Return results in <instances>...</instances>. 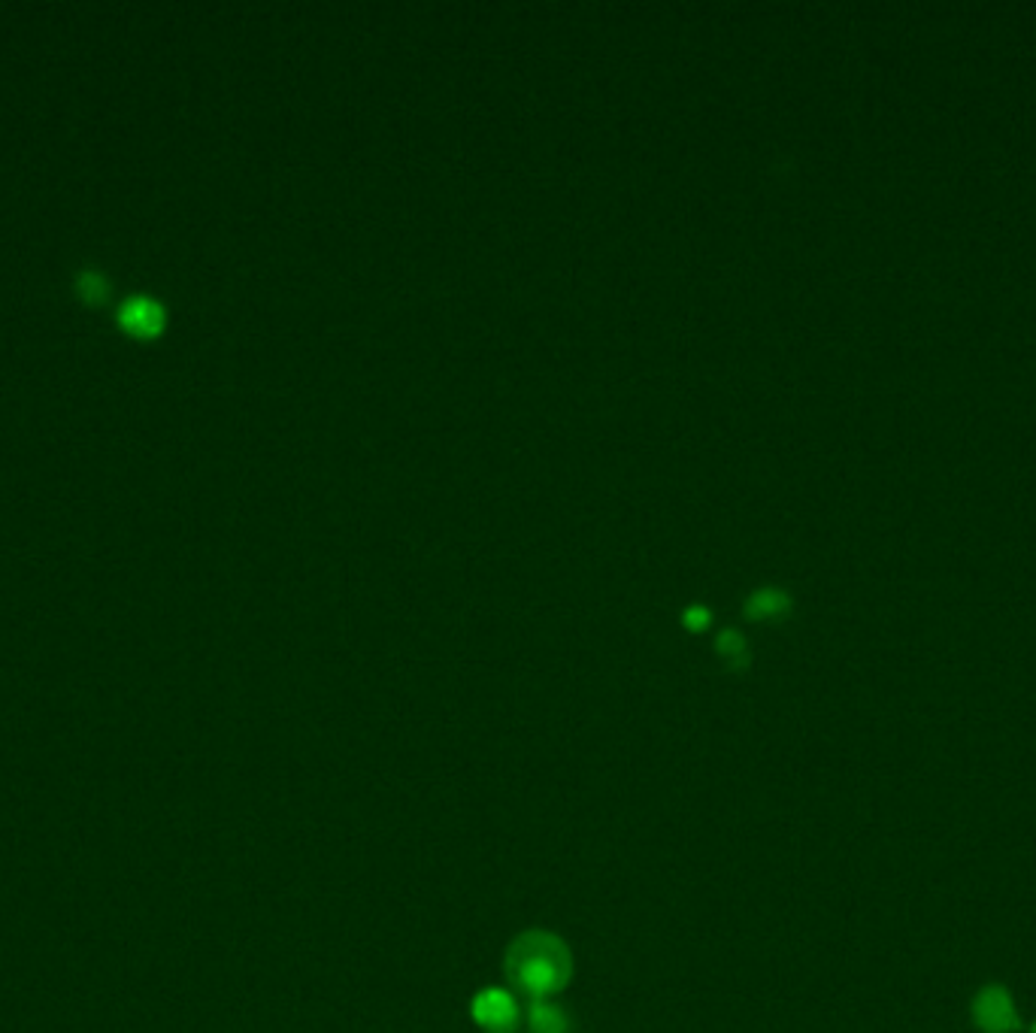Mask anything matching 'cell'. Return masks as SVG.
Returning a JSON list of instances; mask_svg holds the SVG:
<instances>
[{
	"label": "cell",
	"instance_id": "obj_5",
	"mask_svg": "<svg viewBox=\"0 0 1036 1033\" xmlns=\"http://www.w3.org/2000/svg\"><path fill=\"white\" fill-rule=\"evenodd\" d=\"M788 610V597L782 591L764 589L758 594H752V601L746 603V613L752 618H776Z\"/></svg>",
	"mask_w": 1036,
	"mask_h": 1033
},
{
	"label": "cell",
	"instance_id": "obj_6",
	"mask_svg": "<svg viewBox=\"0 0 1036 1033\" xmlns=\"http://www.w3.org/2000/svg\"><path fill=\"white\" fill-rule=\"evenodd\" d=\"M531 1031L534 1033H567V1019L564 1012L558 1007H551V1003H543L537 1000L534 1009H531Z\"/></svg>",
	"mask_w": 1036,
	"mask_h": 1033
},
{
	"label": "cell",
	"instance_id": "obj_3",
	"mask_svg": "<svg viewBox=\"0 0 1036 1033\" xmlns=\"http://www.w3.org/2000/svg\"><path fill=\"white\" fill-rule=\"evenodd\" d=\"M473 1019L479 1028H486L491 1033H507L515 1028L519 1021V1009L512 1003L510 995H503L498 988H488L482 995H476L473 1000Z\"/></svg>",
	"mask_w": 1036,
	"mask_h": 1033
},
{
	"label": "cell",
	"instance_id": "obj_8",
	"mask_svg": "<svg viewBox=\"0 0 1036 1033\" xmlns=\"http://www.w3.org/2000/svg\"><path fill=\"white\" fill-rule=\"evenodd\" d=\"M707 618H709L707 610H700V606H691V610L685 613V625H688V628H703V625H707Z\"/></svg>",
	"mask_w": 1036,
	"mask_h": 1033
},
{
	"label": "cell",
	"instance_id": "obj_2",
	"mask_svg": "<svg viewBox=\"0 0 1036 1033\" xmlns=\"http://www.w3.org/2000/svg\"><path fill=\"white\" fill-rule=\"evenodd\" d=\"M973 1019L985 1033H1010L1018 1028V1015L1012 1007V997L1003 988H985L973 1000Z\"/></svg>",
	"mask_w": 1036,
	"mask_h": 1033
},
{
	"label": "cell",
	"instance_id": "obj_1",
	"mask_svg": "<svg viewBox=\"0 0 1036 1033\" xmlns=\"http://www.w3.org/2000/svg\"><path fill=\"white\" fill-rule=\"evenodd\" d=\"M507 976L531 995H551L570 976V952L558 937L531 930L512 942L507 955Z\"/></svg>",
	"mask_w": 1036,
	"mask_h": 1033
},
{
	"label": "cell",
	"instance_id": "obj_7",
	"mask_svg": "<svg viewBox=\"0 0 1036 1033\" xmlns=\"http://www.w3.org/2000/svg\"><path fill=\"white\" fill-rule=\"evenodd\" d=\"M715 649H719V654H722V658H727V661H731V664H746V658H748V652H746V640H743V637H740V634H736V630H724L722 637H719V642H715Z\"/></svg>",
	"mask_w": 1036,
	"mask_h": 1033
},
{
	"label": "cell",
	"instance_id": "obj_4",
	"mask_svg": "<svg viewBox=\"0 0 1036 1033\" xmlns=\"http://www.w3.org/2000/svg\"><path fill=\"white\" fill-rule=\"evenodd\" d=\"M161 322H164L161 306L152 301H143V298H137V301H131L121 310V325L128 327L131 334H140V337H155L161 330Z\"/></svg>",
	"mask_w": 1036,
	"mask_h": 1033
}]
</instances>
